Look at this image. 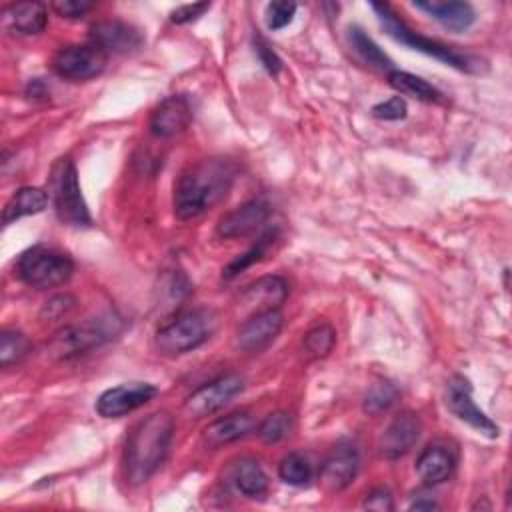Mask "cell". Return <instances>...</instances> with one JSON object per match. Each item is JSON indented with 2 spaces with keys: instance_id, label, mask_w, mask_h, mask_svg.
Wrapping results in <instances>:
<instances>
[{
  "instance_id": "obj_39",
  "label": "cell",
  "mask_w": 512,
  "mask_h": 512,
  "mask_svg": "<svg viewBox=\"0 0 512 512\" xmlns=\"http://www.w3.org/2000/svg\"><path fill=\"white\" fill-rule=\"evenodd\" d=\"M210 8L208 2H196V4H182L170 12V20L174 24H186L196 18H200Z\"/></svg>"
},
{
  "instance_id": "obj_28",
  "label": "cell",
  "mask_w": 512,
  "mask_h": 512,
  "mask_svg": "<svg viewBox=\"0 0 512 512\" xmlns=\"http://www.w3.org/2000/svg\"><path fill=\"white\" fill-rule=\"evenodd\" d=\"M32 344L28 340V336L20 330H2L0 334V366L2 368H10L12 364H18L20 360H24L30 352Z\"/></svg>"
},
{
  "instance_id": "obj_8",
  "label": "cell",
  "mask_w": 512,
  "mask_h": 512,
  "mask_svg": "<svg viewBox=\"0 0 512 512\" xmlns=\"http://www.w3.org/2000/svg\"><path fill=\"white\" fill-rule=\"evenodd\" d=\"M114 324H116V320L98 318L94 322H84L80 326L60 328L52 336V340L48 344V350L56 358L78 356V354L98 346L100 342L108 340L114 334Z\"/></svg>"
},
{
  "instance_id": "obj_32",
  "label": "cell",
  "mask_w": 512,
  "mask_h": 512,
  "mask_svg": "<svg viewBox=\"0 0 512 512\" xmlns=\"http://www.w3.org/2000/svg\"><path fill=\"white\" fill-rule=\"evenodd\" d=\"M336 342V332L330 324H318L310 328L304 336V350L312 358H322L326 356Z\"/></svg>"
},
{
  "instance_id": "obj_9",
  "label": "cell",
  "mask_w": 512,
  "mask_h": 512,
  "mask_svg": "<svg viewBox=\"0 0 512 512\" xmlns=\"http://www.w3.org/2000/svg\"><path fill=\"white\" fill-rule=\"evenodd\" d=\"M244 390V378L240 374H222L206 384H202L200 388H196L182 406V412L188 418H204L210 416L214 412H218L220 408H224L236 394H240Z\"/></svg>"
},
{
  "instance_id": "obj_14",
  "label": "cell",
  "mask_w": 512,
  "mask_h": 512,
  "mask_svg": "<svg viewBox=\"0 0 512 512\" xmlns=\"http://www.w3.org/2000/svg\"><path fill=\"white\" fill-rule=\"evenodd\" d=\"M90 42L106 54H132L144 46V34L124 20H100L90 26Z\"/></svg>"
},
{
  "instance_id": "obj_31",
  "label": "cell",
  "mask_w": 512,
  "mask_h": 512,
  "mask_svg": "<svg viewBox=\"0 0 512 512\" xmlns=\"http://www.w3.org/2000/svg\"><path fill=\"white\" fill-rule=\"evenodd\" d=\"M292 430V418L288 412H272L268 414L260 426H258V438L266 444H276L280 440H284Z\"/></svg>"
},
{
  "instance_id": "obj_15",
  "label": "cell",
  "mask_w": 512,
  "mask_h": 512,
  "mask_svg": "<svg viewBox=\"0 0 512 512\" xmlns=\"http://www.w3.org/2000/svg\"><path fill=\"white\" fill-rule=\"evenodd\" d=\"M270 216V204L264 198H252L238 208L226 212L218 224L216 234L220 238H240L260 230Z\"/></svg>"
},
{
  "instance_id": "obj_33",
  "label": "cell",
  "mask_w": 512,
  "mask_h": 512,
  "mask_svg": "<svg viewBox=\"0 0 512 512\" xmlns=\"http://www.w3.org/2000/svg\"><path fill=\"white\" fill-rule=\"evenodd\" d=\"M296 4L294 2H288V0H278V2H270L266 6V26L276 32V30H282L284 26H288L296 14Z\"/></svg>"
},
{
  "instance_id": "obj_36",
  "label": "cell",
  "mask_w": 512,
  "mask_h": 512,
  "mask_svg": "<svg viewBox=\"0 0 512 512\" xmlns=\"http://www.w3.org/2000/svg\"><path fill=\"white\" fill-rule=\"evenodd\" d=\"M254 52L260 60V64L270 72V74H278L282 68V60L278 58V54L272 50V46L266 42V38H262L260 34L254 36Z\"/></svg>"
},
{
  "instance_id": "obj_26",
  "label": "cell",
  "mask_w": 512,
  "mask_h": 512,
  "mask_svg": "<svg viewBox=\"0 0 512 512\" xmlns=\"http://www.w3.org/2000/svg\"><path fill=\"white\" fill-rule=\"evenodd\" d=\"M388 84L396 92L412 96V98L422 100V102H440L442 100V92L438 88H434L424 78L414 76V74L404 72V70H396L394 68L392 72H388Z\"/></svg>"
},
{
  "instance_id": "obj_12",
  "label": "cell",
  "mask_w": 512,
  "mask_h": 512,
  "mask_svg": "<svg viewBox=\"0 0 512 512\" xmlns=\"http://www.w3.org/2000/svg\"><path fill=\"white\" fill-rule=\"evenodd\" d=\"M360 470V450L352 440H340L320 466V482L328 492L344 490Z\"/></svg>"
},
{
  "instance_id": "obj_27",
  "label": "cell",
  "mask_w": 512,
  "mask_h": 512,
  "mask_svg": "<svg viewBox=\"0 0 512 512\" xmlns=\"http://www.w3.org/2000/svg\"><path fill=\"white\" fill-rule=\"evenodd\" d=\"M274 240H276V230H266V232L256 240V244H254L252 248H248L244 254H238V256L222 270V276H224L226 280H230V278L238 276L240 272H244L246 268H250L254 262L262 260Z\"/></svg>"
},
{
  "instance_id": "obj_5",
  "label": "cell",
  "mask_w": 512,
  "mask_h": 512,
  "mask_svg": "<svg viewBox=\"0 0 512 512\" xmlns=\"http://www.w3.org/2000/svg\"><path fill=\"white\" fill-rule=\"evenodd\" d=\"M48 196L62 224H68L74 228L92 226V216L82 196L78 172L70 156H62L52 164L50 176H48Z\"/></svg>"
},
{
  "instance_id": "obj_16",
  "label": "cell",
  "mask_w": 512,
  "mask_h": 512,
  "mask_svg": "<svg viewBox=\"0 0 512 512\" xmlns=\"http://www.w3.org/2000/svg\"><path fill=\"white\" fill-rule=\"evenodd\" d=\"M420 432V418L414 412H400L382 432L378 440V452L386 460H398L414 448V444L420 438Z\"/></svg>"
},
{
  "instance_id": "obj_30",
  "label": "cell",
  "mask_w": 512,
  "mask_h": 512,
  "mask_svg": "<svg viewBox=\"0 0 512 512\" xmlns=\"http://www.w3.org/2000/svg\"><path fill=\"white\" fill-rule=\"evenodd\" d=\"M396 400H398V388L392 382H386V380L374 382L364 396V412L366 414L386 412Z\"/></svg>"
},
{
  "instance_id": "obj_18",
  "label": "cell",
  "mask_w": 512,
  "mask_h": 512,
  "mask_svg": "<svg viewBox=\"0 0 512 512\" xmlns=\"http://www.w3.org/2000/svg\"><path fill=\"white\" fill-rule=\"evenodd\" d=\"M456 468V452L440 442L428 444L416 458V474L426 486L442 484Z\"/></svg>"
},
{
  "instance_id": "obj_21",
  "label": "cell",
  "mask_w": 512,
  "mask_h": 512,
  "mask_svg": "<svg viewBox=\"0 0 512 512\" xmlns=\"http://www.w3.org/2000/svg\"><path fill=\"white\" fill-rule=\"evenodd\" d=\"M2 22L12 32L40 34L48 24V12L42 2H14L2 10Z\"/></svg>"
},
{
  "instance_id": "obj_10",
  "label": "cell",
  "mask_w": 512,
  "mask_h": 512,
  "mask_svg": "<svg viewBox=\"0 0 512 512\" xmlns=\"http://www.w3.org/2000/svg\"><path fill=\"white\" fill-rule=\"evenodd\" d=\"M446 406L448 410L458 418L462 420L464 424H468L470 428L478 430L480 434L488 436V438H496L500 434V428L498 424H494L472 400V386L470 382L460 376V374H454L450 380H448V386H446Z\"/></svg>"
},
{
  "instance_id": "obj_20",
  "label": "cell",
  "mask_w": 512,
  "mask_h": 512,
  "mask_svg": "<svg viewBox=\"0 0 512 512\" xmlns=\"http://www.w3.org/2000/svg\"><path fill=\"white\" fill-rule=\"evenodd\" d=\"M254 426H256L254 416L246 410H240V412H232V414H226V416L210 422L204 428L202 438H204L206 446L218 448L222 444H230V442H236V440L248 436L254 430Z\"/></svg>"
},
{
  "instance_id": "obj_6",
  "label": "cell",
  "mask_w": 512,
  "mask_h": 512,
  "mask_svg": "<svg viewBox=\"0 0 512 512\" xmlns=\"http://www.w3.org/2000/svg\"><path fill=\"white\" fill-rule=\"evenodd\" d=\"M16 272L24 284L46 290L66 284L74 274V262L58 248L36 244L20 254Z\"/></svg>"
},
{
  "instance_id": "obj_1",
  "label": "cell",
  "mask_w": 512,
  "mask_h": 512,
  "mask_svg": "<svg viewBox=\"0 0 512 512\" xmlns=\"http://www.w3.org/2000/svg\"><path fill=\"white\" fill-rule=\"evenodd\" d=\"M238 164L232 158L212 156L190 164L174 184V214L192 220L218 204L232 188Z\"/></svg>"
},
{
  "instance_id": "obj_11",
  "label": "cell",
  "mask_w": 512,
  "mask_h": 512,
  "mask_svg": "<svg viewBox=\"0 0 512 512\" xmlns=\"http://www.w3.org/2000/svg\"><path fill=\"white\" fill-rule=\"evenodd\" d=\"M158 394V388L148 382H128L104 390L96 400V412L102 418H122L144 406Z\"/></svg>"
},
{
  "instance_id": "obj_25",
  "label": "cell",
  "mask_w": 512,
  "mask_h": 512,
  "mask_svg": "<svg viewBox=\"0 0 512 512\" xmlns=\"http://www.w3.org/2000/svg\"><path fill=\"white\" fill-rule=\"evenodd\" d=\"M348 42L364 64H368V66H372L374 70H380V72H392L394 70V62L388 58V54L360 26H350L348 28Z\"/></svg>"
},
{
  "instance_id": "obj_37",
  "label": "cell",
  "mask_w": 512,
  "mask_h": 512,
  "mask_svg": "<svg viewBox=\"0 0 512 512\" xmlns=\"http://www.w3.org/2000/svg\"><path fill=\"white\" fill-rule=\"evenodd\" d=\"M50 8L62 16V18H82L86 12H90L94 8L92 2L86 0H56L50 4Z\"/></svg>"
},
{
  "instance_id": "obj_23",
  "label": "cell",
  "mask_w": 512,
  "mask_h": 512,
  "mask_svg": "<svg viewBox=\"0 0 512 512\" xmlns=\"http://www.w3.org/2000/svg\"><path fill=\"white\" fill-rule=\"evenodd\" d=\"M48 192L38 188V186H22L18 188L10 200L6 202L4 210H2V224L8 226L24 216H32L42 212L48 206Z\"/></svg>"
},
{
  "instance_id": "obj_29",
  "label": "cell",
  "mask_w": 512,
  "mask_h": 512,
  "mask_svg": "<svg viewBox=\"0 0 512 512\" xmlns=\"http://www.w3.org/2000/svg\"><path fill=\"white\" fill-rule=\"evenodd\" d=\"M312 464L300 452H290L282 458L278 466V476L290 486H306L312 480Z\"/></svg>"
},
{
  "instance_id": "obj_17",
  "label": "cell",
  "mask_w": 512,
  "mask_h": 512,
  "mask_svg": "<svg viewBox=\"0 0 512 512\" xmlns=\"http://www.w3.org/2000/svg\"><path fill=\"white\" fill-rule=\"evenodd\" d=\"M192 122L190 100L182 94L164 98L150 116V132L156 138H174Z\"/></svg>"
},
{
  "instance_id": "obj_4",
  "label": "cell",
  "mask_w": 512,
  "mask_h": 512,
  "mask_svg": "<svg viewBox=\"0 0 512 512\" xmlns=\"http://www.w3.org/2000/svg\"><path fill=\"white\" fill-rule=\"evenodd\" d=\"M216 330V314L210 308H190L166 320L154 336V344L164 356H180L196 350Z\"/></svg>"
},
{
  "instance_id": "obj_7",
  "label": "cell",
  "mask_w": 512,
  "mask_h": 512,
  "mask_svg": "<svg viewBox=\"0 0 512 512\" xmlns=\"http://www.w3.org/2000/svg\"><path fill=\"white\" fill-rule=\"evenodd\" d=\"M108 54L94 42L86 44H68L54 52L52 70L66 80L82 82L96 78L104 72Z\"/></svg>"
},
{
  "instance_id": "obj_13",
  "label": "cell",
  "mask_w": 512,
  "mask_h": 512,
  "mask_svg": "<svg viewBox=\"0 0 512 512\" xmlns=\"http://www.w3.org/2000/svg\"><path fill=\"white\" fill-rule=\"evenodd\" d=\"M282 324H284V318L278 308L254 312L240 324L236 332V344L240 350L248 354L262 352L276 340V336L282 330Z\"/></svg>"
},
{
  "instance_id": "obj_38",
  "label": "cell",
  "mask_w": 512,
  "mask_h": 512,
  "mask_svg": "<svg viewBox=\"0 0 512 512\" xmlns=\"http://www.w3.org/2000/svg\"><path fill=\"white\" fill-rule=\"evenodd\" d=\"M364 508L368 510H378V512H388V510H394V498L390 494L388 488L384 486H378V488H372L366 498H364Z\"/></svg>"
},
{
  "instance_id": "obj_34",
  "label": "cell",
  "mask_w": 512,
  "mask_h": 512,
  "mask_svg": "<svg viewBox=\"0 0 512 512\" xmlns=\"http://www.w3.org/2000/svg\"><path fill=\"white\" fill-rule=\"evenodd\" d=\"M406 112H408L406 102L400 96H392V98L372 106V116L378 120H402L406 116Z\"/></svg>"
},
{
  "instance_id": "obj_35",
  "label": "cell",
  "mask_w": 512,
  "mask_h": 512,
  "mask_svg": "<svg viewBox=\"0 0 512 512\" xmlns=\"http://www.w3.org/2000/svg\"><path fill=\"white\" fill-rule=\"evenodd\" d=\"M74 304H76V300H74V296H70V294L52 296V298L44 304L40 316H42L44 320H60L62 316H66V314L74 308Z\"/></svg>"
},
{
  "instance_id": "obj_19",
  "label": "cell",
  "mask_w": 512,
  "mask_h": 512,
  "mask_svg": "<svg viewBox=\"0 0 512 512\" xmlns=\"http://www.w3.org/2000/svg\"><path fill=\"white\" fill-rule=\"evenodd\" d=\"M412 6L426 12L452 32H462L470 28L476 20L472 4L460 0H416L412 2Z\"/></svg>"
},
{
  "instance_id": "obj_24",
  "label": "cell",
  "mask_w": 512,
  "mask_h": 512,
  "mask_svg": "<svg viewBox=\"0 0 512 512\" xmlns=\"http://www.w3.org/2000/svg\"><path fill=\"white\" fill-rule=\"evenodd\" d=\"M230 480L234 488L246 498H262L268 492V476L254 458H240L232 466Z\"/></svg>"
},
{
  "instance_id": "obj_40",
  "label": "cell",
  "mask_w": 512,
  "mask_h": 512,
  "mask_svg": "<svg viewBox=\"0 0 512 512\" xmlns=\"http://www.w3.org/2000/svg\"><path fill=\"white\" fill-rule=\"evenodd\" d=\"M436 506H438L436 500L430 494H422V492L414 494V498L408 504V508H412V510H432Z\"/></svg>"
},
{
  "instance_id": "obj_3",
  "label": "cell",
  "mask_w": 512,
  "mask_h": 512,
  "mask_svg": "<svg viewBox=\"0 0 512 512\" xmlns=\"http://www.w3.org/2000/svg\"><path fill=\"white\" fill-rule=\"evenodd\" d=\"M370 8L374 10V14H376L380 26L386 30V34L390 38H394L396 42H400V44H404V46H408L416 52H422L426 56H432V58H436V60L444 62L446 66H452L460 72L480 74V72L486 70V62L482 58L412 30L388 4H370Z\"/></svg>"
},
{
  "instance_id": "obj_22",
  "label": "cell",
  "mask_w": 512,
  "mask_h": 512,
  "mask_svg": "<svg viewBox=\"0 0 512 512\" xmlns=\"http://www.w3.org/2000/svg\"><path fill=\"white\" fill-rule=\"evenodd\" d=\"M288 296V284L284 278L280 276H264L258 278L256 282L248 284L242 292H240V300L248 306H256L254 312H262V310H270V308H278L284 298ZM252 312V314H254Z\"/></svg>"
},
{
  "instance_id": "obj_2",
  "label": "cell",
  "mask_w": 512,
  "mask_h": 512,
  "mask_svg": "<svg viewBox=\"0 0 512 512\" xmlns=\"http://www.w3.org/2000/svg\"><path fill=\"white\" fill-rule=\"evenodd\" d=\"M172 432L174 420L168 412H152L132 426L122 458L128 484H144L156 474L168 456Z\"/></svg>"
}]
</instances>
